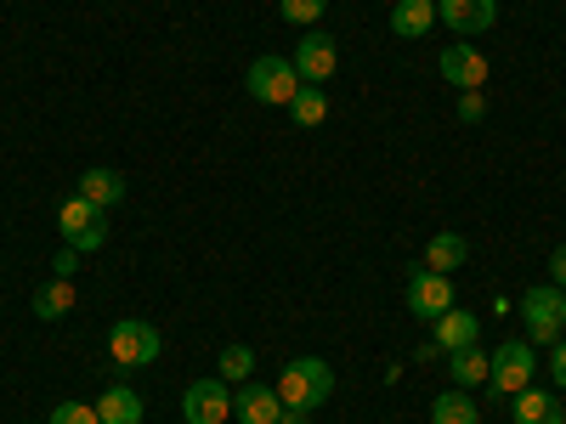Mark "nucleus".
Masks as SVG:
<instances>
[{
	"label": "nucleus",
	"instance_id": "obj_1",
	"mask_svg": "<svg viewBox=\"0 0 566 424\" xmlns=\"http://www.w3.org/2000/svg\"><path fill=\"white\" fill-rule=\"evenodd\" d=\"M277 402L283 407H301V413H317L328 396H335V368H328L323 357H295V362H283L277 373Z\"/></svg>",
	"mask_w": 566,
	"mask_h": 424
},
{
	"label": "nucleus",
	"instance_id": "obj_2",
	"mask_svg": "<svg viewBox=\"0 0 566 424\" xmlns=\"http://www.w3.org/2000/svg\"><path fill=\"white\" fill-rule=\"evenodd\" d=\"M301 74H295V63L290 57H255L250 63V74H244V91L255 103H266V108H290L295 97H301Z\"/></svg>",
	"mask_w": 566,
	"mask_h": 424
},
{
	"label": "nucleus",
	"instance_id": "obj_3",
	"mask_svg": "<svg viewBox=\"0 0 566 424\" xmlns=\"http://www.w3.org/2000/svg\"><path fill=\"white\" fill-rule=\"evenodd\" d=\"M57 232H63V244L69 250H80V255H97L103 244H108V210H97L91 199H63V210H57Z\"/></svg>",
	"mask_w": 566,
	"mask_h": 424
},
{
	"label": "nucleus",
	"instance_id": "obj_4",
	"mask_svg": "<svg viewBox=\"0 0 566 424\" xmlns=\"http://www.w3.org/2000/svg\"><path fill=\"white\" fill-rule=\"evenodd\" d=\"M159 351H165V340H159L154 322L119 317V322L108 328V357H114L119 368H148V362H159Z\"/></svg>",
	"mask_w": 566,
	"mask_h": 424
},
{
	"label": "nucleus",
	"instance_id": "obj_5",
	"mask_svg": "<svg viewBox=\"0 0 566 424\" xmlns=\"http://www.w3.org/2000/svg\"><path fill=\"white\" fill-rule=\"evenodd\" d=\"M493 357V373H488V385L510 402V396H522L527 385H533V368H538V346H527V340H504L499 351H488Z\"/></svg>",
	"mask_w": 566,
	"mask_h": 424
},
{
	"label": "nucleus",
	"instance_id": "obj_6",
	"mask_svg": "<svg viewBox=\"0 0 566 424\" xmlns=\"http://www.w3.org/2000/svg\"><path fill=\"white\" fill-rule=\"evenodd\" d=\"M515 311H522V322H527V346L549 351V346L560 340V289H555V283H538V289H527Z\"/></svg>",
	"mask_w": 566,
	"mask_h": 424
},
{
	"label": "nucleus",
	"instance_id": "obj_7",
	"mask_svg": "<svg viewBox=\"0 0 566 424\" xmlns=\"http://www.w3.org/2000/svg\"><path fill=\"white\" fill-rule=\"evenodd\" d=\"M181 418L187 424H227L232 418V385L221 380V373L216 380H193L181 391Z\"/></svg>",
	"mask_w": 566,
	"mask_h": 424
},
{
	"label": "nucleus",
	"instance_id": "obj_8",
	"mask_svg": "<svg viewBox=\"0 0 566 424\" xmlns=\"http://www.w3.org/2000/svg\"><path fill=\"white\" fill-rule=\"evenodd\" d=\"M408 311L424 317V322H437L442 311H453V283L442 272H413L408 277Z\"/></svg>",
	"mask_w": 566,
	"mask_h": 424
},
{
	"label": "nucleus",
	"instance_id": "obj_9",
	"mask_svg": "<svg viewBox=\"0 0 566 424\" xmlns=\"http://www.w3.org/2000/svg\"><path fill=\"white\" fill-rule=\"evenodd\" d=\"M295 74L306 80V85H323V80H335V68H340V52H335V40L328 34H301V45H295Z\"/></svg>",
	"mask_w": 566,
	"mask_h": 424
},
{
	"label": "nucleus",
	"instance_id": "obj_10",
	"mask_svg": "<svg viewBox=\"0 0 566 424\" xmlns=\"http://www.w3.org/2000/svg\"><path fill=\"white\" fill-rule=\"evenodd\" d=\"M442 80L453 91H482L488 85V57L470 40H459V45H448V52H442Z\"/></svg>",
	"mask_w": 566,
	"mask_h": 424
},
{
	"label": "nucleus",
	"instance_id": "obj_11",
	"mask_svg": "<svg viewBox=\"0 0 566 424\" xmlns=\"http://www.w3.org/2000/svg\"><path fill=\"white\" fill-rule=\"evenodd\" d=\"M437 23L453 34H482L499 23V0H437Z\"/></svg>",
	"mask_w": 566,
	"mask_h": 424
},
{
	"label": "nucleus",
	"instance_id": "obj_12",
	"mask_svg": "<svg viewBox=\"0 0 566 424\" xmlns=\"http://www.w3.org/2000/svg\"><path fill=\"white\" fill-rule=\"evenodd\" d=\"M232 413H239V424H277L283 402H277V391H272V385L244 380V385H232Z\"/></svg>",
	"mask_w": 566,
	"mask_h": 424
},
{
	"label": "nucleus",
	"instance_id": "obj_13",
	"mask_svg": "<svg viewBox=\"0 0 566 424\" xmlns=\"http://www.w3.org/2000/svg\"><path fill=\"white\" fill-rule=\"evenodd\" d=\"M510 418L515 424H566L555 391H538V385H527L522 396H510Z\"/></svg>",
	"mask_w": 566,
	"mask_h": 424
},
{
	"label": "nucleus",
	"instance_id": "obj_14",
	"mask_svg": "<svg viewBox=\"0 0 566 424\" xmlns=\"http://www.w3.org/2000/svg\"><path fill=\"white\" fill-rule=\"evenodd\" d=\"M476 340H482V322L470 317L464 306H453V311L437 317V351H470Z\"/></svg>",
	"mask_w": 566,
	"mask_h": 424
},
{
	"label": "nucleus",
	"instance_id": "obj_15",
	"mask_svg": "<svg viewBox=\"0 0 566 424\" xmlns=\"http://www.w3.org/2000/svg\"><path fill=\"white\" fill-rule=\"evenodd\" d=\"M437 29V0H397L391 7V34L397 40H419Z\"/></svg>",
	"mask_w": 566,
	"mask_h": 424
},
{
	"label": "nucleus",
	"instance_id": "obj_16",
	"mask_svg": "<svg viewBox=\"0 0 566 424\" xmlns=\"http://www.w3.org/2000/svg\"><path fill=\"white\" fill-rule=\"evenodd\" d=\"M470 261V244H464V232H437L431 244H424V272H459Z\"/></svg>",
	"mask_w": 566,
	"mask_h": 424
},
{
	"label": "nucleus",
	"instance_id": "obj_17",
	"mask_svg": "<svg viewBox=\"0 0 566 424\" xmlns=\"http://www.w3.org/2000/svg\"><path fill=\"white\" fill-rule=\"evenodd\" d=\"M80 199H91L97 210H114V204L125 199V176H119V170H108V165L85 170V176H80Z\"/></svg>",
	"mask_w": 566,
	"mask_h": 424
},
{
	"label": "nucleus",
	"instance_id": "obj_18",
	"mask_svg": "<svg viewBox=\"0 0 566 424\" xmlns=\"http://www.w3.org/2000/svg\"><path fill=\"white\" fill-rule=\"evenodd\" d=\"M448 373H453V385L470 391V385H488V373H493V357L488 351H448Z\"/></svg>",
	"mask_w": 566,
	"mask_h": 424
},
{
	"label": "nucleus",
	"instance_id": "obj_19",
	"mask_svg": "<svg viewBox=\"0 0 566 424\" xmlns=\"http://www.w3.org/2000/svg\"><path fill=\"white\" fill-rule=\"evenodd\" d=\"M97 418L103 424H142V396L130 385H108L103 402H97Z\"/></svg>",
	"mask_w": 566,
	"mask_h": 424
},
{
	"label": "nucleus",
	"instance_id": "obj_20",
	"mask_svg": "<svg viewBox=\"0 0 566 424\" xmlns=\"http://www.w3.org/2000/svg\"><path fill=\"white\" fill-rule=\"evenodd\" d=\"M69 311H74V277H52V283L34 295V317H40V322H57V317H69Z\"/></svg>",
	"mask_w": 566,
	"mask_h": 424
},
{
	"label": "nucleus",
	"instance_id": "obj_21",
	"mask_svg": "<svg viewBox=\"0 0 566 424\" xmlns=\"http://www.w3.org/2000/svg\"><path fill=\"white\" fill-rule=\"evenodd\" d=\"M431 424H482L476 396H470V391H448V396H437V402H431Z\"/></svg>",
	"mask_w": 566,
	"mask_h": 424
},
{
	"label": "nucleus",
	"instance_id": "obj_22",
	"mask_svg": "<svg viewBox=\"0 0 566 424\" xmlns=\"http://www.w3.org/2000/svg\"><path fill=\"white\" fill-rule=\"evenodd\" d=\"M290 114H295V125H306V130L323 125V119H328V91H323V85H301V97L290 103Z\"/></svg>",
	"mask_w": 566,
	"mask_h": 424
},
{
	"label": "nucleus",
	"instance_id": "obj_23",
	"mask_svg": "<svg viewBox=\"0 0 566 424\" xmlns=\"http://www.w3.org/2000/svg\"><path fill=\"white\" fill-rule=\"evenodd\" d=\"M250 373H255V351H250V346H227V351H221V380H227V385H244Z\"/></svg>",
	"mask_w": 566,
	"mask_h": 424
},
{
	"label": "nucleus",
	"instance_id": "obj_24",
	"mask_svg": "<svg viewBox=\"0 0 566 424\" xmlns=\"http://www.w3.org/2000/svg\"><path fill=\"white\" fill-rule=\"evenodd\" d=\"M277 12H283V23H301V29H312V23L328 12V0H277Z\"/></svg>",
	"mask_w": 566,
	"mask_h": 424
},
{
	"label": "nucleus",
	"instance_id": "obj_25",
	"mask_svg": "<svg viewBox=\"0 0 566 424\" xmlns=\"http://www.w3.org/2000/svg\"><path fill=\"white\" fill-rule=\"evenodd\" d=\"M52 424H103V418H97V402H57Z\"/></svg>",
	"mask_w": 566,
	"mask_h": 424
},
{
	"label": "nucleus",
	"instance_id": "obj_26",
	"mask_svg": "<svg viewBox=\"0 0 566 424\" xmlns=\"http://www.w3.org/2000/svg\"><path fill=\"white\" fill-rule=\"evenodd\" d=\"M459 119H464V125H482V119H488L482 91H459Z\"/></svg>",
	"mask_w": 566,
	"mask_h": 424
},
{
	"label": "nucleus",
	"instance_id": "obj_27",
	"mask_svg": "<svg viewBox=\"0 0 566 424\" xmlns=\"http://www.w3.org/2000/svg\"><path fill=\"white\" fill-rule=\"evenodd\" d=\"M549 368H555V385L566 391V335H560V340L549 346Z\"/></svg>",
	"mask_w": 566,
	"mask_h": 424
},
{
	"label": "nucleus",
	"instance_id": "obj_28",
	"mask_svg": "<svg viewBox=\"0 0 566 424\" xmlns=\"http://www.w3.org/2000/svg\"><path fill=\"white\" fill-rule=\"evenodd\" d=\"M549 277H555V289H566V244H555V255H549Z\"/></svg>",
	"mask_w": 566,
	"mask_h": 424
},
{
	"label": "nucleus",
	"instance_id": "obj_29",
	"mask_svg": "<svg viewBox=\"0 0 566 424\" xmlns=\"http://www.w3.org/2000/svg\"><path fill=\"white\" fill-rule=\"evenodd\" d=\"M80 261H85V255L63 244V255H57V277H74V272H80Z\"/></svg>",
	"mask_w": 566,
	"mask_h": 424
},
{
	"label": "nucleus",
	"instance_id": "obj_30",
	"mask_svg": "<svg viewBox=\"0 0 566 424\" xmlns=\"http://www.w3.org/2000/svg\"><path fill=\"white\" fill-rule=\"evenodd\" d=\"M277 424H312V413H301V407H283V413H277Z\"/></svg>",
	"mask_w": 566,
	"mask_h": 424
},
{
	"label": "nucleus",
	"instance_id": "obj_31",
	"mask_svg": "<svg viewBox=\"0 0 566 424\" xmlns=\"http://www.w3.org/2000/svg\"><path fill=\"white\" fill-rule=\"evenodd\" d=\"M560 335H566V295H560Z\"/></svg>",
	"mask_w": 566,
	"mask_h": 424
}]
</instances>
